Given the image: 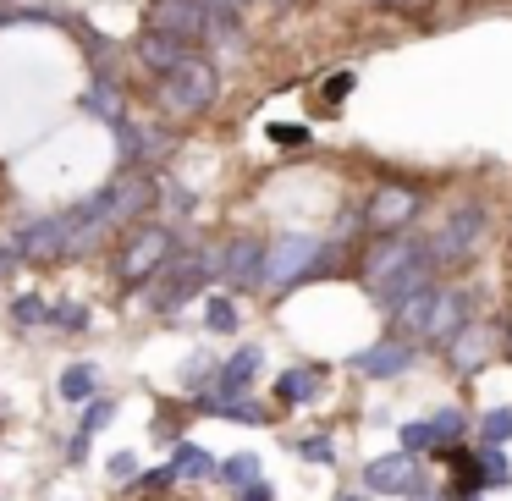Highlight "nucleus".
Returning <instances> with one entry per match:
<instances>
[{"instance_id": "dca6fc26", "label": "nucleus", "mask_w": 512, "mask_h": 501, "mask_svg": "<svg viewBox=\"0 0 512 501\" xmlns=\"http://www.w3.org/2000/svg\"><path fill=\"white\" fill-rule=\"evenodd\" d=\"M320 380H325V364L287 369V375H276V397L287 402V408H309V402L320 397Z\"/></svg>"}, {"instance_id": "6e6552de", "label": "nucleus", "mask_w": 512, "mask_h": 501, "mask_svg": "<svg viewBox=\"0 0 512 501\" xmlns=\"http://www.w3.org/2000/svg\"><path fill=\"white\" fill-rule=\"evenodd\" d=\"M347 364H353V375H364V380H397V375L413 369V342H402V336H380V342H369L364 353H353Z\"/></svg>"}, {"instance_id": "bb28decb", "label": "nucleus", "mask_w": 512, "mask_h": 501, "mask_svg": "<svg viewBox=\"0 0 512 501\" xmlns=\"http://www.w3.org/2000/svg\"><path fill=\"white\" fill-rule=\"evenodd\" d=\"M210 375H215V358L210 353H188V358H182V369H177V380H182V386H193V391H199Z\"/></svg>"}, {"instance_id": "aec40b11", "label": "nucleus", "mask_w": 512, "mask_h": 501, "mask_svg": "<svg viewBox=\"0 0 512 501\" xmlns=\"http://www.w3.org/2000/svg\"><path fill=\"white\" fill-rule=\"evenodd\" d=\"M83 111L100 116V122H122V89H116V78H94L89 89H83Z\"/></svg>"}, {"instance_id": "a19ab883", "label": "nucleus", "mask_w": 512, "mask_h": 501, "mask_svg": "<svg viewBox=\"0 0 512 501\" xmlns=\"http://www.w3.org/2000/svg\"><path fill=\"white\" fill-rule=\"evenodd\" d=\"M342 501H364V490H347V496Z\"/></svg>"}, {"instance_id": "423d86ee", "label": "nucleus", "mask_w": 512, "mask_h": 501, "mask_svg": "<svg viewBox=\"0 0 512 501\" xmlns=\"http://www.w3.org/2000/svg\"><path fill=\"white\" fill-rule=\"evenodd\" d=\"M424 193L413 182H375V193L364 199V226L369 232H408V221L419 215Z\"/></svg>"}, {"instance_id": "4be33fe9", "label": "nucleus", "mask_w": 512, "mask_h": 501, "mask_svg": "<svg viewBox=\"0 0 512 501\" xmlns=\"http://www.w3.org/2000/svg\"><path fill=\"white\" fill-rule=\"evenodd\" d=\"M474 463H479V479H485V490H507L512 485V463L501 446H474Z\"/></svg>"}, {"instance_id": "f3484780", "label": "nucleus", "mask_w": 512, "mask_h": 501, "mask_svg": "<svg viewBox=\"0 0 512 501\" xmlns=\"http://www.w3.org/2000/svg\"><path fill=\"white\" fill-rule=\"evenodd\" d=\"M116 419V402H105V397H89V408H83V424H78V435H72V446H67V457L72 463H83V452H89V441L105 430V424Z\"/></svg>"}, {"instance_id": "9b49d317", "label": "nucleus", "mask_w": 512, "mask_h": 501, "mask_svg": "<svg viewBox=\"0 0 512 501\" xmlns=\"http://www.w3.org/2000/svg\"><path fill=\"white\" fill-rule=\"evenodd\" d=\"M133 56H138V67H144V72L166 78L171 67H182V61H188V56H199V50H193L188 39H177V34H160V28H144V34H138V45H133Z\"/></svg>"}, {"instance_id": "c9c22d12", "label": "nucleus", "mask_w": 512, "mask_h": 501, "mask_svg": "<svg viewBox=\"0 0 512 501\" xmlns=\"http://www.w3.org/2000/svg\"><path fill=\"white\" fill-rule=\"evenodd\" d=\"M138 474V452H116L111 457V479H133Z\"/></svg>"}, {"instance_id": "4c0bfd02", "label": "nucleus", "mask_w": 512, "mask_h": 501, "mask_svg": "<svg viewBox=\"0 0 512 501\" xmlns=\"http://www.w3.org/2000/svg\"><path fill=\"white\" fill-rule=\"evenodd\" d=\"M402 496H408V501H446V496H430V485H424V479H413V485L402 490Z\"/></svg>"}, {"instance_id": "ea45409f", "label": "nucleus", "mask_w": 512, "mask_h": 501, "mask_svg": "<svg viewBox=\"0 0 512 501\" xmlns=\"http://www.w3.org/2000/svg\"><path fill=\"white\" fill-rule=\"evenodd\" d=\"M12 259H17V254H12L6 243H0V276H6V265H12Z\"/></svg>"}, {"instance_id": "6ab92c4d", "label": "nucleus", "mask_w": 512, "mask_h": 501, "mask_svg": "<svg viewBox=\"0 0 512 501\" xmlns=\"http://www.w3.org/2000/svg\"><path fill=\"white\" fill-rule=\"evenodd\" d=\"M259 358H265L259 347H237L232 358H221V364H215V380H221V391H243L248 380L259 375Z\"/></svg>"}, {"instance_id": "c03bdc74", "label": "nucleus", "mask_w": 512, "mask_h": 501, "mask_svg": "<svg viewBox=\"0 0 512 501\" xmlns=\"http://www.w3.org/2000/svg\"><path fill=\"white\" fill-rule=\"evenodd\" d=\"M507 342H512V325H507Z\"/></svg>"}, {"instance_id": "9d476101", "label": "nucleus", "mask_w": 512, "mask_h": 501, "mask_svg": "<svg viewBox=\"0 0 512 501\" xmlns=\"http://www.w3.org/2000/svg\"><path fill=\"white\" fill-rule=\"evenodd\" d=\"M490 353H496V331L479 325V320H468L463 331L446 342V364H452L457 375H479V369L490 364Z\"/></svg>"}, {"instance_id": "20e7f679", "label": "nucleus", "mask_w": 512, "mask_h": 501, "mask_svg": "<svg viewBox=\"0 0 512 501\" xmlns=\"http://www.w3.org/2000/svg\"><path fill=\"white\" fill-rule=\"evenodd\" d=\"M215 94H221L215 67L204 56H188L182 67H171L166 78H160V111L166 116H204L215 105Z\"/></svg>"}, {"instance_id": "b1692460", "label": "nucleus", "mask_w": 512, "mask_h": 501, "mask_svg": "<svg viewBox=\"0 0 512 501\" xmlns=\"http://www.w3.org/2000/svg\"><path fill=\"white\" fill-rule=\"evenodd\" d=\"M215 474H221L232 490H243L248 479H259V457H254V452H237V457H226V463L215 468Z\"/></svg>"}, {"instance_id": "f704fd0d", "label": "nucleus", "mask_w": 512, "mask_h": 501, "mask_svg": "<svg viewBox=\"0 0 512 501\" xmlns=\"http://www.w3.org/2000/svg\"><path fill=\"white\" fill-rule=\"evenodd\" d=\"M353 83H358L353 72H336V78H325V89H320V94L336 105V100H347V94H353Z\"/></svg>"}, {"instance_id": "4468645a", "label": "nucleus", "mask_w": 512, "mask_h": 501, "mask_svg": "<svg viewBox=\"0 0 512 501\" xmlns=\"http://www.w3.org/2000/svg\"><path fill=\"white\" fill-rule=\"evenodd\" d=\"M259 254H265L259 237H232V243H221V270L215 276H226L232 287H259Z\"/></svg>"}, {"instance_id": "f8f14e48", "label": "nucleus", "mask_w": 512, "mask_h": 501, "mask_svg": "<svg viewBox=\"0 0 512 501\" xmlns=\"http://www.w3.org/2000/svg\"><path fill=\"white\" fill-rule=\"evenodd\" d=\"M204 17H210V6H204V0H155L149 28H160V34H177V39H188V45H199Z\"/></svg>"}, {"instance_id": "5701e85b", "label": "nucleus", "mask_w": 512, "mask_h": 501, "mask_svg": "<svg viewBox=\"0 0 512 501\" xmlns=\"http://www.w3.org/2000/svg\"><path fill=\"white\" fill-rule=\"evenodd\" d=\"M89 397H100V369L72 364L67 375H61V402H89Z\"/></svg>"}, {"instance_id": "e433bc0d", "label": "nucleus", "mask_w": 512, "mask_h": 501, "mask_svg": "<svg viewBox=\"0 0 512 501\" xmlns=\"http://www.w3.org/2000/svg\"><path fill=\"white\" fill-rule=\"evenodd\" d=\"M237 496H243V501H276V490H270L265 479H248V485L237 490Z\"/></svg>"}, {"instance_id": "c756f323", "label": "nucleus", "mask_w": 512, "mask_h": 501, "mask_svg": "<svg viewBox=\"0 0 512 501\" xmlns=\"http://www.w3.org/2000/svg\"><path fill=\"white\" fill-rule=\"evenodd\" d=\"M270 144H276V149H303V144H309V127H298V122H270Z\"/></svg>"}, {"instance_id": "a878e982", "label": "nucleus", "mask_w": 512, "mask_h": 501, "mask_svg": "<svg viewBox=\"0 0 512 501\" xmlns=\"http://www.w3.org/2000/svg\"><path fill=\"white\" fill-rule=\"evenodd\" d=\"M479 435H485V446L512 441V408H490L485 419H479Z\"/></svg>"}, {"instance_id": "0eeeda50", "label": "nucleus", "mask_w": 512, "mask_h": 501, "mask_svg": "<svg viewBox=\"0 0 512 501\" xmlns=\"http://www.w3.org/2000/svg\"><path fill=\"white\" fill-rule=\"evenodd\" d=\"M6 248H12L17 259H28V265H50V259L67 254V215H45V221H28Z\"/></svg>"}, {"instance_id": "37998d69", "label": "nucleus", "mask_w": 512, "mask_h": 501, "mask_svg": "<svg viewBox=\"0 0 512 501\" xmlns=\"http://www.w3.org/2000/svg\"><path fill=\"white\" fill-rule=\"evenodd\" d=\"M457 501H479V490H474V496H457Z\"/></svg>"}, {"instance_id": "473e14b6", "label": "nucleus", "mask_w": 512, "mask_h": 501, "mask_svg": "<svg viewBox=\"0 0 512 501\" xmlns=\"http://www.w3.org/2000/svg\"><path fill=\"white\" fill-rule=\"evenodd\" d=\"M463 413H457V408H441V413H435V419H430V430L435 435H441V441H457V435H463Z\"/></svg>"}, {"instance_id": "39448f33", "label": "nucleus", "mask_w": 512, "mask_h": 501, "mask_svg": "<svg viewBox=\"0 0 512 501\" xmlns=\"http://www.w3.org/2000/svg\"><path fill=\"white\" fill-rule=\"evenodd\" d=\"M171 254H177V232H171V226H160V221L133 226L122 259H116V270H122V287H149V281L166 270Z\"/></svg>"}, {"instance_id": "58836bf2", "label": "nucleus", "mask_w": 512, "mask_h": 501, "mask_svg": "<svg viewBox=\"0 0 512 501\" xmlns=\"http://www.w3.org/2000/svg\"><path fill=\"white\" fill-rule=\"evenodd\" d=\"M204 6H210V12H232V17H237V12L248 6V0H204Z\"/></svg>"}, {"instance_id": "ddd939ff", "label": "nucleus", "mask_w": 512, "mask_h": 501, "mask_svg": "<svg viewBox=\"0 0 512 501\" xmlns=\"http://www.w3.org/2000/svg\"><path fill=\"white\" fill-rule=\"evenodd\" d=\"M413 479H419L413 452H386V457H369L364 463V490H375V496H402Z\"/></svg>"}, {"instance_id": "f03ea898", "label": "nucleus", "mask_w": 512, "mask_h": 501, "mask_svg": "<svg viewBox=\"0 0 512 501\" xmlns=\"http://www.w3.org/2000/svg\"><path fill=\"white\" fill-rule=\"evenodd\" d=\"M485 232H490L485 204H457V210L435 226V237L424 243V254H430L435 270H452V265H463V259H474V248L485 243Z\"/></svg>"}, {"instance_id": "7c9ffc66", "label": "nucleus", "mask_w": 512, "mask_h": 501, "mask_svg": "<svg viewBox=\"0 0 512 501\" xmlns=\"http://www.w3.org/2000/svg\"><path fill=\"white\" fill-rule=\"evenodd\" d=\"M45 298H34V292H23V298H12V320L17 325H45Z\"/></svg>"}, {"instance_id": "1a4fd4ad", "label": "nucleus", "mask_w": 512, "mask_h": 501, "mask_svg": "<svg viewBox=\"0 0 512 501\" xmlns=\"http://www.w3.org/2000/svg\"><path fill=\"white\" fill-rule=\"evenodd\" d=\"M463 325H468V292L435 287V292H430V314H424V336H419V342L446 347L457 331H463Z\"/></svg>"}, {"instance_id": "7ed1b4c3", "label": "nucleus", "mask_w": 512, "mask_h": 501, "mask_svg": "<svg viewBox=\"0 0 512 501\" xmlns=\"http://www.w3.org/2000/svg\"><path fill=\"white\" fill-rule=\"evenodd\" d=\"M430 265V254H424V243L413 232H380L375 243L364 248V259H358V276H364L369 298H375L380 287H391L397 276H408V270Z\"/></svg>"}, {"instance_id": "393cba45", "label": "nucleus", "mask_w": 512, "mask_h": 501, "mask_svg": "<svg viewBox=\"0 0 512 501\" xmlns=\"http://www.w3.org/2000/svg\"><path fill=\"white\" fill-rule=\"evenodd\" d=\"M237 320H243V314H237V303H232V298H210V309H204V325H210L215 336H232V331H237Z\"/></svg>"}, {"instance_id": "c85d7f7f", "label": "nucleus", "mask_w": 512, "mask_h": 501, "mask_svg": "<svg viewBox=\"0 0 512 501\" xmlns=\"http://www.w3.org/2000/svg\"><path fill=\"white\" fill-rule=\"evenodd\" d=\"M45 320L61 325V331H89V309H83V303H56Z\"/></svg>"}, {"instance_id": "f257e3e1", "label": "nucleus", "mask_w": 512, "mask_h": 501, "mask_svg": "<svg viewBox=\"0 0 512 501\" xmlns=\"http://www.w3.org/2000/svg\"><path fill=\"white\" fill-rule=\"evenodd\" d=\"M325 265H331V248H325L320 237L287 232V237H276V243H265V254H259V292H287V287H298L303 276H320Z\"/></svg>"}, {"instance_id": "79ce46f5", "label": "nucleus", "mask_w": 512, "mask_h": 501, "mask_svg": "<svg viewBox=\"0 0 512 501\" xmlns=\"http://www.w3.org/2000/svg\"><path fill=\"white\" fill-rule=\"evenodd\" d=\"M380 6H413V0H380Z\"/></svg>"}, {"instance_id": "cd10ccee", "label": "nucleus", "mask_w": 512, "mask_h": 501, "mask_svg": "<svg viewBox=\"0 0 512 501\" xmlns=\"http://www.w3.org/2000/svg\"><path fill=\"white\" fill-rule=\"evenodd\" d=\"M435 441H441V435L430 430V419H413V424H402V452H413V457H419V452H430Z\"/></svg>"}, {"instance_id": "72a5a7b5", "label": "nucleus", "mask_w": 512, "mask_h": 501, "mask_svg": "<svg viewBox=\"0 0 512 501\" xmlns=\"http://www.w3.org/2000/svg\"><path fill=\"white\" fill-rule=\"evenodd\" d=\"M166 485H177V474H171V463H166V468H155V474H144V479H138V496H160Z\"/></svg>"}, {"instance_id": "a211bd4d", "label": "nucleus", "mask_w": 512, "mask_h": 501, "mask_svg": "<svg viewBox=\"0 0 512 501\" xmlns=\"http://www.w3.org/2000/svg\"><path fill=\"white\" fill-rule=\"evenodd\" d=\"M430 292H435V281L430 287H419V292H408V298L391 309V320H397V331H402V342H419L424 336V314H430Z\"/></svg>"}, {"instance_id": "2f4dec72", "label": "nucleus", "mask_w": 512, "mask_h": 501, "mask_svg": "<svg viewBox=\"0 0 512 501\" xmlns=\"http://www.w3.org/2000/svg\"><path fill=\"white\" fill-rule=\"evenodd\" d=\"M298 457H303V463H336L331 435H303V441H298Z\"/></svg>"}, {"instance_id": "2eb2a0df", "label": "nucleus", "mask_w": 512, "mask_h": 501, "mask_svg": "<svg viewBox=\"0 0 512 501\" xmlns=\"http://www.w3.org/2000/svg\"><path fill=\"white\" fill-rule=\"evenodd\" d=\"M199 413H210V419H237V424H265L270 413L259 408L254 397H243V391H199V402H193Z\"/></svg>"}, {"instance_id": "412c9836", "label": "nucleus", "mask_w": 512, "mask_h": 501, "mask_svg": "<svg viewBox=\"0 0 512 501\" xmlns=\"http://www.w3.org/2000/svg\"><path fill=\"white\" fill-rule=\"evenodd\" d=\"M171 474H177V479H210L215 474V457L204 452V446L182 441L177 452H171Z\"/></svg>"}]
</instances>
